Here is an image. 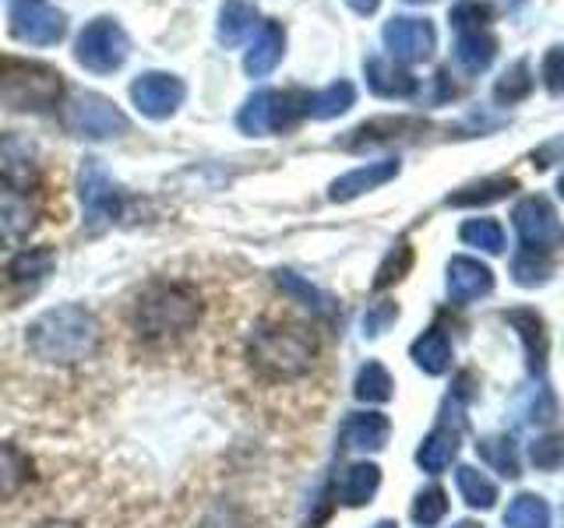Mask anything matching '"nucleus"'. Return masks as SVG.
<instances>
[{"mask_svg":"<svg viewBox=\"0 0 564 528\" xmlns=\"http://www.w3.org/2000/svg\"><path fill=\"white\" fill-rule=\"evenodd\" d=\"M458 237L469 246H480L484 254H501L505 251V229L494 219H469L458 229Z\"/></svg>","mask_w":564,"mask_h":528,"instance_id":"37","label":"nucleus"},{"mask_svg":"<svg viewBox=\"0 0 564 528\" xmlns=\"http://www.w3.org/2000/svg\"><path fill=\"white\" fill-rule=\"evenodd\" d=\"M405 4H431V0H405Z\"/></svg>","mask_w":564,"mask_h":528,"instance_id":"49","label":"nucleus"},{"mask_svg":"<svg viewBox=\"0 0 564 528\" xmlns=\"http://www.w3.org/2000/svg\"><path fill=\"white\" fill-rule=\"evenodd\" d=\"M378 486H381V469L375 462H352L349 469H343L339 483H335V497L346 507H364L378 493Z\"/></svg>","mask_w":564,"mask_h":528,"instance_id":"19","label":"nucleus"},{"mask_svg":"<svg viewBox=\"0 0 564 528\" xmlns=\"http://www.w3.org/2000/svg\"><path fill=\"white\" fill-rule=\"evenodd\" d=\"M452 528H484V525H476V521H469V518H466V521H455Z\"/></svg>","mask_w":564,"mask_h":528,"instance_id":"47","label":"nucleus"},{"mask_svg":"<svg viewBox=\"0 0 564 528\" xmlns=\"http://www.w3.org/2000/svg\"><path fill=\"white\" fill-rule=\"evenodd\" d=\"M64 92V75L35 61H0V102L22 113H46Z\"/></svg>","mask_w":564,"mask_h":528,"instance_id":"4","label":"nucleus"},{"mask_svg":"<svg viewBox=\"0 0 564 528\" xmlns=\"http://www.w3.org/2000/svg\"><path fill=\"white\" fill-rule=\"evenodd\" d=\"M381 40H384V50L392 53V61L423 64L437 46V32H434V25L427 22V18L399 14V18H392V22L384 25Z\"/></svg>","mask_w":564,"mask_h":528,"instance_id":"12","label":"nucleus"},{"mask_svg":"<svg viewBox=\"0 0 564 528\" xmlns=\"http://www.w3.org/2000/svg\"><path fill=\"white\" fill-rule=\"evenodd\" d=\"M533 85H536L533 67H529L525 61H519V64H511L498 81H494V99H498L501 106H516V102L529 99Z\"/></svg>","mask_w":564,"mask_h":528,"instance_id":"33","label":"nucleus"},{"mask_svg":"<svg viewBox=\"0 0 564 528\" xmlns=\"http://www.w3.org/2000/svg\"><path fill=\"white\" fill-rule=\"evenodd\" d=\"M29 475H32L29 454L14 444H0V501L14 497V493L29 483Z\"/></svg>","mask_w":564,"mask_h":528,"instance_id":"30","label":"nucleus"},{"mask_svg":"<svg viewBox=\"0 0 564 528\" xmlns=\"http://www.w3.org/2000/svg\"><path fill=\"white\" fill-rule=\"evenodd\" d=\"M25 342L32 356L43 363H82L99 349V321L93 317V310L64 304L35 317L25 328Z\"/></svg>","mask_w":564,"mask_h":528,"instance_id":"1","label":"nucleus"},{"mask_svg":"<svg viewBox=\"0 0 564 528\" xmlns=\"http://www.w3.org/2000/svg\"><path fill=\"white\" fill-rule=\"evenodd\" d=\"M8 29L18 43L29 46H57L67 35V14L50 0H11Z\"/></svg>","mask_w":564,"mask_h":528,"instance_id":"8","label":"nucleus"},{"mask_svg":"<svg viewBox=\"0 0 564 528\" xmlns=\"http://www.w3.org/2000/svg\"><path fill=\"white\" fill-rule=\"evenodd\" d=\"M498 57V40L487 32V29H466L458 32L455 40V64L466 70V75H480L487 70Z\"/></svg>","mask_w":564,"mask_h":528,"instance_id":"21","label":"nucleus"},{"mask_svg":"<svg viewBox=\"0 0 564 528\" xmlns=\"http://www.w3.org/2000/svg\"><path fill=\"white\" fill-rule=\"evenodd\" d=\"M476 448H480L484 462L490 469H498L501 475H508V480H516L519 475V454H516V440L511 437H487Z\"/></svg>","mask_w":564,"mask_h":528,"instance_id":"38","label":"nucleus"},{"mask_svg":"<svg viewBox=\"0 0 564 528\" xmlns=\"http://www.w3.org/2000/svg\"><path fill=\"white\" fill-rule=\"evenodd\" d=\"M423 123L410 120V117H378V120H367L360 128H352L349 138H343L339 145L346 152H367V148H378V145H395V141L420 134Z\"/></svg>","mask_w":564,"mask_h":528,"instance_id":"14","label":"nucleus"},{"mask_svg":"<svg viewBox=\"0 0 564 528\" xmlns=\"http://www.w3.org/2000/svg\"><path fill=\"white\" fill-rule=\"evenodd\" d=\"M511 275L522 289H536V286H546L554 275V261L540 254V251H522L516 261H511Z\"/></svg>","mask_w":564,"mask_h":528,"instance_id":"34","label":"nucleus"},{"mask_svg":"<svg viewBox=\"0 0 564 528\" xmlns=\"http://www.w3.org/2000/svg\"><path fill=\"white\" fill-rule=\"evenodd\" d=\"M505 528H551V507L536 493H519L505 510Z\"/></svg>","mask_w":564,"mask_h":528,"instance_id":"31","label":"nucleus"},{"mask_svg":"<svg viewBox=\"0 0 564 528\" xmlns=\"http://www.w3.org/2000/svg\"><path fill=\"white\" fill-rule=\"evenodd\" d=\"M275 282H279V289L282 293H290L293 299H300L311 314H317V317H332L335 314V299L325 293V289H317V286H311V282L304 278V275H296V272H290V268H282V272H275Z\"/></svg>","mask_w":564,"mask_h":528,"instance_id":"28","label":"nucleus"},{"mask_svg":"<svg viewBox=\"0 0 564 528\" xmlns=\"http://www.w3.org/2000/svg\"><path fill=\"white\" fill-rule=\"evenodd\" d=\"M364 75H367V88L381 99H410L416 96L420 81L410 75L405 67H399L388 57H367L364 61Z\"/></svg>","mask_w":564,"mask_h":528,"instance_id":"18","label":"nucleus"},{"mask_svg":"<svg viewBox=\"0 0 564 528\" xmlns=\"http://www.w3.org/2000/svg\"><path fill=\"white\" fill-rule=\"evenodd\" d=\"M399 169H402L399 158H378V163L357 166V169L343 173L339 180L328 187V198L332 201H352V198H360V194H370V190L384 187L388 180H395Z\"/></svg>","mask_w":564,"mask_h":528,"instance_id":"15","label":"nucleus"},{"mask_svg":"<svg viewBox=\"0 0 564 528\" xmlns=\"http://www.w3.org/2000/svg\"><path fill=\"white\" fill-rule=\"evenodd\" d=\"M78 198H82L85 222L93 229L117 219L120 190L113 184V176L99 166V158H85V163H82V169H78Z\"/></svg>","mask_w":564,"mask_h":528,"instance_id":"10","label":"nucleus"},{"mask_svg":"<svg viewBox=\"0 0 564 528\" xmlns=\"http://www.w3.org/2000/svg\"><path fill=\"white\" fill-rule=\"evenodd\" d=\"M533 462H536V469H543V472H554V469L561 465V440H557V437H543V440H536V444H533Z\"/></svg>","mask_w":564,"mask_h":528,"instance_id":"43","label":"nucleus"},{"mask_svg":"<svg viewBox=\"0 0 564 528\" xmlns=\"http://www.w3.org/2000/svg\"><path fill=\"white\" fill-rule=\"evenodd\" d=\"M53 264H57V257H53L50 246H29V251H22L11 261L8 275L14 282H40L53 272Z\"/></svg>","mask_w":564,"mask_h":528,"instance_id":"35","label":"nucleus"},{"mask_svg":"<svg viewBox=\"0 0 564 528\" xmlns=\"http://www.w3.org/2000/svg\"><path fill=\"white\" fill-rule=\"evenodd\" d=\"M61 120L64 128L75 138H88V141H106V138H120L131 131V120L123 117V110L117 102H110L99 92H70L61 106Z\"/></svg>","mask_w":564,"mask_h":528,"instance_id":"6","label":"nucleus"},{"mask_svg":"<svg viewBox=\"0 0 564 528\" xmlns=\"http://www.w3.org/2000/svg\"><path fill=\"white\" fill-rule=\"evenodd\" d=\"M455 486L473 510H490L494 504H498V486H494V480L487 472L473 469V465L455 469Z\"/></svg>","mask_w":564,"mask_h":528,"instance_id":"29","label":"nucleus"},{"mask_svg":"<svg viewBox=\"0 0 564 528\" xmlns=\"http://www.w3.org/2000/svg\"><path fill=\"white\" fill-rule=\"evenodd\" d=\"M511 222H516V233L519 240L529 246V251H554L557 240H561V219H557V208L533 194V198H522L511 211Z\"/></svg>","mask_w":564,"mask_h":528,"instance_id":"11","label":"nucleus"},{"mask_svg":"<svg viewBox=\"0 0 564 528\" xmlns=\"http://www.w3.org/2000/svg\"><path fill=\"white\" fill-rule=\"evenodd\" d=\"M388 433H392V422L381 413H357V416H349L343 427V448L381 451L388 444Z\"/></svg>","mask_w":564,"mask_h":528,"instance_id":"20","label":"nucleus"},{"mask_svg":"<svg viewBox=\"0 0 564 528\" xmlns=\"http://www.w3.org/2000/svg\"><path fill=\"white\" fill-rule=\"evenodd\" d=\"M410 264H413V246L399 240L392 251H388V257L381 261V268H378V278H375V289H388L392 282H399L405 272H410Z\"/></svg>","mask_w":564,"mask_h":528,"instance_id":"40","label":"nucleus"},{"mask_svg":"<svg viewBox=\"0 0 564 528\" xmlns=\"http://www.w3.org/2000/svg\"><path fill=\"white\" fill-rule=\"evenodd\" d=\"M258 25V8L251 0H223L219 8V22H216V40L223 46H237Z\"/></svg>","mask_w":564,"mask_h":528,"instance_id":"23","label":"nucleus"},{"mask_svg":"<svg viewBox=\"0 0 564 528\" xmlns=\"http://www.w3.org/2000/svg\"><path fill=\"white\" fill-rule=\"evenodd\" d=\"M511 190H519V180H511V176H490V180L469 184L463 190L448 194V205L452 208H484V205L508 198Z\"/></svg>","mask_w":564,"mask_h":528,"instance_id":"27","label":"nucleus"},{"mask_svg":"<svg viewBox=\"0 0 564 528\" xmlns=\"http://www.w3.org/2000/svg\"><path fill=\"white\" fill-rule=\"evenodd\" d=\"M392 387H395V381L381 363H367V366H360L352 392H357L360 402H388L392 398Z\"/></svg>","mask_w":564,"mask_h":528,"instance_id":"36","label":"nucleus"},{"mask_svg":"<svg viewBox=\"0 0 564 528\" xmlns=\"http://www.w3.org/2000/svg\"><path fill=\"white\" fill-rule=\"evenodd\" d=\"M352 102H357V88H352L349 81H332V85H328V88H322V92H317V96H311L307 117H314V120L343 117Z\"/></svg>","mask_w":564,"mask_h":528,"instance_id":"32","label":"nucleus"},{"mask_svg":"<svg viewBox=\"0 0 564 528\" xmlns=\"http://www.w3.org/2000/svg\"><path fill=\"white\" fill-rule=\"evenodd\" d=\"M375 528H399V525H395V521H388V518H384V521H378Z\"/></svg>","mask_w":564,"mask_h":528,"instance_id":"48","label":"nucleus"},{"mask_svg":"<svg viewBox=\"0 0 564 528\" xmlns=\"http://www.w3.org/2000/svg\"><path fill=\"white\" fill-rule=\"evenodd\" d=\"M131 321L134 331L149 342L176 339V334L191 331L202 321V299L191 286H181V282H155V286L138 296Z\"/></svg>","mask_w":564,"mask_h":528,"instance_id":"2","label":"nucleus"},{"mask_svg":"<svg viewBox=\"0 0 564 528\" xmlns=\"http://www.w3.org/2000/svg\"><path fill=\"white\" fill-rule=\"evenodd\" d=\"M43 176L40 145L25 134H0V180L14 194L32 190Z\"/></svg>","mask_w":564,"mask_h":528,"instance_id":"13","label":"nucleus"},{"mask_svg":"<svg viewBox=\"0 0 564 528\" xmlns=\"http://www.w3.org/2000/svg\"><path fill=\"white\" fill-rule=\"evenodd\" d=\"M282 53H286V29H282V22H261L254 43L243 53L247 78H269L282 64Z\"/></svg>","mask_w":564,"mask_h":528,"instance_id":"16","label":"nucleus"},{"mask_svg":"<svg viewBox=\"0 0 564 528\" xmlns=\"http://www.w3.org/2000/svg\"><path fill=\"white\" fill-rule=\"evenodd\" d=\"M311 96L307 92H275V88H258L254 96H247V102L237 113V128L251 138L279 134L293 128L300 117H307Z\"/></svg>","mask_w":564,"mask_h":528,"instance_id":"5","label":"nucleus"},{"mask_svg":"<svg viewBox=\"0 0 564 528\" xmlns=\"http://www.w3.org/2000/svg\"><path fill=\"white\" fill-rule=\"evenodd\" d=\"M395 321H399V307L388 304V299H378V304H370L364 314V334L367 339H378V334H384Z\"/></svg>","mask_w":564,"mask_h":528,"instance_id":"42","label":"nucleus"},{"mask_svg":"<svg viewBox=\"0 0 564 528\" xmlns=\"http://www.w3.org/2000/svg\"><path fill=\"white\" fill-rule=\"evenodd\" d=\"M505 321L519 331V339L525 345V356L533 370H543L546 363V331H543V317L536 310H508Z\"/></svg>","mask_w":564,"mask_h":528,"instance_id":"25","label":"nucleus"},{"mask_svg":"<svg viewBox=\"0 0 564 528\" xmlns=\"http://www.w3.org/2000/svg\"><path fill=\"white\" fill-rule=\"evenodd\" d=\"M494 289V272L487 268L484 261L458 254L448 261V296L455 304H473Z\"/></svg>","mask_w":564,"mask_h":528,"instance_id":"17","label":"nucleus"},{"mask_svg":"<svg viewBox=\"0 0 564 528\" xmlns=\"http://www.w3.org/2000/svg\"><path fill=\"white\" fill-rule=\"evenodd\" d=\"M128 53H131L128 32L110 14L93 18L75 40V61L85 70H93V75H113L128 61Z\"/></svg>","mask_w":564,"mask_h":528,"instance_id":"7","label":"nucleus"},{"mask_svg":"<svg viewBox=\"0 0 564 528\" xmlns=\"http://www.w3.org/2000/svg\"><path fill=\"white\" fill-rule=\"evenodd\" d=\"M490 14L494 11H490V4H484V0H458L448 18L458 32H466V29H487Z\"/></svg>","mask_w":564,"mask_h":528,"instance_id":"41","label":"nucleus"},{"mask_svg":"<svg viewBox=\"0 0 564 528\" xmlns=\"http://www.w3.org/2000/svg\"><path fill=\"white\" fill-rule=\"evenodd\" d=\"M346 4L357 11V14H375L381 8V0H346Z\"/></svg>","mask_w":564,"mask_h":528,"instance_id":"45","label":"nucleus"},{"mask_svg":"<svg viewBox=\"0 0 564 528\" xmlns=\"http://www.w3.org/2000/svg\"><path fill=\"white\" fill-rule=\"evenodd\" d=\"M410 356L423 374H431V377L445 374V370L452 366V345L445 339V331H437V328L423 331L420 339L410 345Z\"/></svg>","mask_w":564,"mask_h":528,"instance_id":"26","label":"nucleus"},{"mask_svg":"<svg viewBox=\"0 0 564 528\" xmlns=\"http://www.w3.org/2000/svg\"><path fill=\"white\" fill-rule=\"evenodd\" d=\"M540 70H543L546 92H551V96H561V46H551V50H546V57H543Z\"/></svg>","mask_w":564,"mask_h":528,"instance_id":"44","label":"nucleus"},{"mask_svg":"<svg viewBox=\"0 0 564 528\" xmlns=\"http://www.w3.org/2000/svg\"><path fill=\"white\" fill-rule=\"evenodd\" d=\"M445 515H448V497H445V490H441V486H427V490H420V493H416V501H413V521H416L420 528H434Z\"/></svg>","mask_w":564,"mask_h":528,"instance_id":"39","label":"nucleus"},{"mask_svg":"<svg viewBox=\"0 0 564 528\" xmlns=\"http://www.w3.org/2000/svg\"><path fill=\"white\" fill-rule=\"evenodd\" d=\"M35 222L32 205L14 190H0V251L4 246H18Z\"/></svg>","mask_w":564,"mask_h":528,"instance_id":"22","label":"nucleus"},{"mask_svg":"<svg viewBox=\"0 0 564 528\" xmlns=\"http://www.w3.org/2000/svg\"><path fill=\"white\" fill-rule=\"evenodd\" d=\"M455 454H458V433L448 430V427H434L427 437L420 440V448H416V465L423 472H445L452 462H455Z\"/></svg>","mask_w":564,"mask_h":528,"instance_id":"24","label":"nucleus"},{"mask_svg":"<svg viewBox=\"0 0 564 528\" xmlns=\"http://www.w3.org/2000/svg\"><path fill=\"white\" fill-rule=\"evenodd\" d=\"M187 85L170 75V70H145L131 81V102L138 106L141 117L149 120H166L184 106Z\"/></svg>","mask_w":564,"mask_h":528,"instance_id":"9","label":"nucleus"},{"mask_svg":"<svg viewBox=\"0 0 564 528\" xmlns=\"http://www.w3.org/2000/svg\"><path fill=\"white\" fill-rule=\"evenodd\" d=\"M40 528H78L75 521H46V525H40Z\"/></svg>","mask_w":564,"mask_h":528,"instance_id":"46","label":"nucleus"},{"mask_svg":"<svg viewBox=\"0 0 564 528\" xmlns=\"http://www.w3.org/2000/svg\"><path fill=\"white\" fill-rule=\"evenodd\" d=\"M317 342L307 328L296 324H264L251 334L247 360L269 381H296L314 366Z\"/></svg>","mask_w":564,"mask_h":528,"instance_id":"3","label":"nucleus"}]
</instances>
